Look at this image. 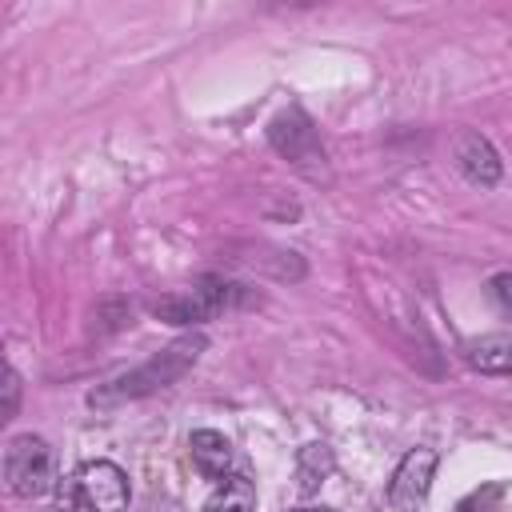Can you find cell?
Listing matches in <instances>:
<instances>
[{
  "label": "cell",
  "mask_w": 512,
  "mask_h": 512,
  "mask_svg": "<svg viewBox=\"0 0 512 512\" xmlns=\"http://www.w3.org/2000/svg\"><path fill=\"white\" fill-rule=\"evenodd\" d=\"M456 512H512V484L508 480H492V484H480L476 492H468Z\"/></svg>",
  "instance_id": "obj_11"
},
{
  "label": "cell",
  "mask_w": 512,
  "mask_h": 512,
  "mask_svg": "<svg viewBox=\"0 0 512 512\" xmlns=\"http://www.w3.org/2000/svg\"><path fill=\"white\" fill-rule=\"evenodd\" d=\"M452 152H456L460 172H464L472 184H496V180H500V156H496V148H492L480 132H460Z\"/></svg>",
  "instance_id": "obj_8"
},
{
  "label": "cell",
  "mask_w": 512,
  "mask_h": 512,
  "mask_svg": "<svg viewBox=\"0 0 512 512\" xmlns=\"http://www.w3.org/2000/svg\"><path fill=\"white\" fill-rule=\"evenodd\" d=\"M268 140H272V148H276L288 164H296L304 176H312V180H320V176H324V168H328L324 144H320V136H316L312 120H308L300 108L280 112V116L268 124Z\"/></svg>",
  "instance_id": "obj_4"
},
{
  "label": "cell",
  "mask_w": 512,
  "mask_h": 512,
  "mask_svg": "<svg viewBox=\"0 0 512 512\" xmlns=\"http://www.w3.org/2000/svg\"><path fill=\"white\" fill-rule=\"evenodd\" d=\"M488 292H492V300H496L504 312H512V272H496V276L488 280Z\"/></svg>",
  "instance_id": "obj_13"
},
{
  "label": "cell",
  "mask_w": 512,
  "mask_h": 512,
  "mask_svg": "<svg viewBox=\"0 0 512 512\" xmlns=\"http://www.w3.org/2000/svg\"><path fill=\"white\" fill-rule=\"evenodd\" d=\"M300 512H328V508H300Z\"/></svg>",
  "instance_id": "obj_15"
},
{
  "label": "cell",
  "mask_w": 512,
  "mask_h": 512,
  "mask_svg": "<svg viewBox=\"0 0 512 512\" xmlns=\"http://www.w3.org/2000/svg\"><path fill=\"white\" fill-rule=\"evenodd\" d=\"M300 492H312L324 476H328V468H332V452H328V444H308L304 452H300Z\"/></svg>",
  "instance_id": "obj_12"
},
{
  "label": "cell",
  "mask_w": 512,
  "mask_h": 512,
  "mask_svg": "<svg viewBox=\"0 0 512 512\" xmlns=\"http://www.w3.org/2000/svg\"><path fill=\"white\" fill-rule=\"evenodd\" d=\"M204 352V336H184L176 344H168L164 352H156L148 364L116 376L108 388L92 392V404H112V400H136V396H148L156 388H168L172 380H180Z\"/></svg>",
  "instance_id": "obj_1"
},
{
  "label": "cell",
  "mask_w": 512,
  "mask_h": 512,
  "mask_svg": "<svg viewBox=\"0 0 512 512\" xmlns=\"http://www.w3.org/2000/svg\"><path fill=\"white\" fill-rule=\"evenodd\" d=\"M16 400H20V376L8 368L4 372V416H16Z\"/></svg>",
  "instance_id": "obj_14"
},
{
  "label": "cell",
  "mask_w": 512,
  "mask_h": 512,
  "mask_svg": "<svg viewBox=\"0 0 512 512\" xmlns=\"http://www.w3.org/2000/svg\"><path fill=\"white\" fill-rule=\"evenodd\" d=\"M56 480V456L48 448V440L24 432V436H12L8 448H4V484L12 496H44Z\"/></svg>",
  "instance_id": "obj_3"
},
{
  "label": "cell",
  "mask_w": 512,
  "mask_h": 512,
  "mask_svg": "<svg viewBox=\"0 0 512 512\" xmlns=\"http://www.w3.org/2000/svg\"><path fill=\"white\" fill-rule=\"evenodd\" d=\"M188 456H192L196 472L208 476V480H216V484H220L224 476H232V444H228V436L216 432V428H196V432L188 436Z\"/></svg>",
  "instance_id": "obj_7"
},
{
  "label": "cell",
  "mask_w": 512,
  "mask_h": 512,
  "mask_svg": "<svg viewBox=\"0 0 512 512\" xmlns=\"http://www.w3.org/2000/svg\"><path fill=\"white\" fill-rule=\"evenodd\" d=\"M432 472H436V452L432 448H412L400 468L392 472V484H388V504L400 508V512H416L432 488Z\"/></svg>",
  "instance_id": "obj_6"
},
{
  "label": "cell",
  "mask_w": 512,
  "mask_h": 512,
  "mask_svg": "<svg viewBox=\"0 0 512 512\" xmlns=\"http://www.w3.org/2000/svg\"><path fill=\"white\" fill-rule=\"evenodd\" d=\"M252 508H256V488H252V480L240 476V472H232V476H224V480L216 484V492L204 500L200 512H252Z\"/></svg>",
  "instance_id": "obj_10"
},
{
  "label": "cell",
  "mask_w": 512,
  "mask_h": 512,
  "mask_svg": "<svg viewBox=\"0 0 512 512\" xmlns=\"http://www.w3.org/2000/svg\"><path fill=\"white\" fill-rule=\"evenodd\" d=\"M236 296V284H224V280H200L196 288L188 292H176V296H164L152 304V312L168 324H200V320H212L220 308H228Z\"/></svg>",
  "instance_id": "obj_5"
},
{
  "label": "cell",
  "mask_w": 512,
  "mask_h": 512,
  "mask_svg": "<svg viewBox=\"0 0 512 512\" xmlns=\"http://www.w3.org/2000/svg\"><path fill=\"white\" fill-rule=\"evenodd\" d=\"M464 360L476 372H492V376L512 372V332H488V336L468 340L464 344Z\"/></svg>",
  "instance_id": "obj_9"
},
{
  "label": "cell",
  "mask_w": 512,
  "mask_h": 512,
  "mask_svg": "<svg viewBox=\"0 0 512 512\" xmlns=\"http://www.w3.org/2000/svg\"><path fill=\"white\" fill-rule=\"evenodd\" d=\"M60 508L68 512H128V476L112 460H88L80 464L64 488Z\"/></svg>",
  "instance_id": "obj_2"
}]
</instances>
